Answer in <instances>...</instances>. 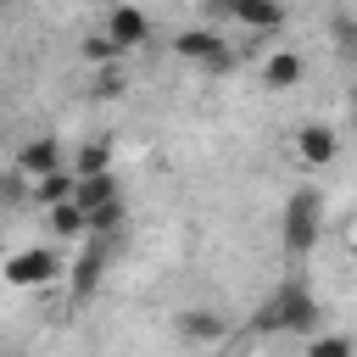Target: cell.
Masks as SVG:
<instances>
[{
    "mask_svg": "<svg viewBox=\"0 0 357 357\" xmlns=\"http://www.w3.org/2000/svg\"><path fill=\"white\" fill-rule=\"evenodd\" d=\"M106 33H112L123 50H139V45L151 39V17H145L139 6H128V0H117V6L106 11Z\"/></svg>",
    "mask_w": 357,
    "mask_h": 357,
    "instance_id": "9",
    "label": "cell"
},
{
    "mask_svg": "<svg viewBox=\"0 0 357 357\" xmlns=\"http://www.w3.org/2000/svg\"><path fill=\"white\" fill-rule=\"evenodd\" d=\"M45 229H50L56 240H78V234H89V212L78 206V195H67V201L45 206Z\"/></svg>",
    "mask_w": 357,
    "mask_h": 357,
    "instance_id": "11",
    "label": "cell"
},
{
    "mask_svg": "<svg viewBox=\"0 0 357 357\" xmlns=\"http://www.w3.org/2000/svg\"><path fill=\"white\" fill-rule=\"evenodd\" d=\"M73 195H78V206H84V212H89V206H100V201H112V195H117V178H112V167H106V173H84Z\"/></svg>",
    "mask_w": 357,
    "mask_h": 357,
    "instance_id": "16",
    "label": "cell"
},
{
    "mask_svg": "<svg viewBox=\"0 0 357 357\" xmlns=\"http://www.w3.org/2000/svg\"><path fill=\"white\" fill-rule=\"evenodd\" d=\"M329 33H335V50L340 56H357V11H340Z\"/></svg>",
    "mask_w": 357,
    "mask_h": 357,
    "instance_id": "20",
    "label": "cell"
},
{
    "mask_svg": "<svg viewBox=\"0 0 357 357\" xmlns=\"http://www.w3.org/2000/svg\"><path fill=\"white\" fill-rule=\"evenodd\" d=\"M257 73H262V89L284 95V89H296V84L307 78V61H301L290 45H273V50L262 56V67H257Z\"/></svg>",
    "mask_w": 357,
    "mask_h": 357,
    "instance_id": "8",
    "label": "cell"
},
{
    "mask_svg": "<svg viewBox=\"0 0 357 357\" xmlns=\"http://www.w3.org/2000/svg\"><path fill=\"white\" fill-rule=\"evenodd\" d=\"M346 245H351V251H357V218H351V223H346Z\"/></svg>",
    "mask_w": 357,
    "mask_h": 357,
    "instance_id": "21",
    "label": "cell"
},
{
    "mask_svg": "<svg viewBox=\"0 0 357 357\" xmlns=\"http://www.w3.org/2000/svg\"><path fill=\"white\" fill-rule=\"evenodd\" d=\"M173 335H178L184 346H223V340H229V318L212 312V307H190V312L173 318Z\"/></svg>",
    "mask_w": 357,
    "mask_h": 357,
    "instance_id": "7",
    "label": "cell"
},
{
    "mask_svg": "<svg viewBox=\"0 0 357 357\" xmlns=\"http://www.w3.org/2000/svg\"><path fill=\"white\" fill-rule=\"evenodd\" d=\"M307 351L312 357H346V351H357V340L351 335H307Z\"/></svg>",
    "mask_w": 357,
    "mask_h": 357,
    "instance_id": "18",
    "label": "cell"
},
{
    "mask_svg": "<svg viewBox=\"0 0 357 357\" xmlns=\"http://www.w3.org/2000/svg\"><path fill=\"white\" fill-rule=\"evenodd\" d=\"M100 268H106V251H100V245H89V251L73 262V301H89V296H95Z\"/></svg>",
    "mask_w": 357,
    "mask_h": 357,
    "instance_id": "13",
    "label": "cell"
},
{
    "mask_svg": "<svg viewBox=\"0 0 357 357\" xmlns=\"http://www.w3.org/2000/svg\"><path fill=\"white\" fill-rule=\"evenodd\" d=\"M78 56H84V67H112V61H123L128 50L100 28V33H84V45H78Z\"/></svg>",
    "mask_w": 357,
    "mask_h": 357,
    "instance_id": "14",
    "label": "cell"
},
{
    "mask_svg": "<svg viewBox=\"0 0 357 357\" xmlns=\"http://www.w3.org/2000/svg\"><path fill=\"white\" fill-rule=\"evenodd\" d=\"M212 11L234 17L251 33H279L284 28V0H212Z\"/></svg>",
    "mask_w": 357,
    "mask_h": 357,
    "instance_id": "6",
    "label": "cell"
},
{
    "mask_svg": "<svg viewBox=\"0 0 357 357\" xmlns=\"http://www.w3.org/2000/svg\"><path fill=\"white\" fill-rule=\"evenodd\" d=\"M279 229H284V251H290L296 262H301V257H312V245H318V234H324V195H318L312 184L290 190Z\"/></svg>",
    "mask_w": 357,
    "mask_h": 357,
    "instance_id": "2",
    "label": "cell"
},
{
    "mask_svg": "<svg viewBox=\"0 0 357 357\" xmlns=\"http://www.w3.org/2000/svg\"><path fill=\"white\" fill-rule=\"evenodd\" d=\"M73 190H78V173H73V167H56V173H45V178H28V195L39 201V212L56 206V201H67Z\"/></svg>",
    "mask_w": 357,
    "mask_h": 357,
    "instance_id": "12",
    "label": "cell"
},
{
    "mask_svg": "<svg viewBox=\"0 0 357 357\" xmlns=\"http://www.w3.org/2000/svg\"><path fill=\"white\" fill-rule=\"evenodd\" d=\"M123 218H128V206H123V195H112V201H100V206H89V240H112V234L123 229Z\"/></svg>",
    "mask_w": 357,
    "mask_h": 357,
    "instance_id": "15",
    "label": "cell"
},
{
    "mask_svg": "<svg viewBox=\"0 0 357 357\" xmlns=\"http://www.w3.org/2000/svg\"><path fill=\"white\" fill-rule=\"evenodd\" d=\"M173 56H178V61H195V67H206V73H229V61H234L218 28H178V33H173Z\"/></svg>",
    "mask_w": 357,
    "mask_h": 357,
    "instance_id": "3",
    "label": "cell"
},
{
    "mask_svg": "<svg viewBox=\"0 0 357 357\" xmlns=\"http://www.w3.org/2000/svg\"><path fill=\"white\" fill-rule=\"evenodd\" d=\"M67 268H61V251L56 245H28V251H11V262H6V284H17V290H33V284H50V279H61Z\"/></svg>",
    "mask_w": 357,
    "mask_h": 357,
    "instance_id": "4",
    "label": "cell"
},
{
    "mask_svg": "<svg viewBox=\"0 0 357 357\" xmlns=\"http://www.w3.org/2000/svg\"><path fill=\"white\" fill-rule=\"evenodd\" d=\"M106 167H112V151H106L100 139H84V145H78V156H73V173L84 178V173H106Z\"/></svg>",
    "mask_w": 357,
    "mask_h": 357,
    "instance_id": "17",
    "label": "cell"
},
{
    "mask_svg": "<svg viewBox=\"0 0 357 357\" xmlns=\"http://www.w3.org/2000/svg\"><path fill=\"white\" fill-rule=\"evenodd\" d=\"M89 89H95L100 100H117V95L128 89V84H123V67H117V61H112V67H95V84H89Z\"/></svg>",
    "mask_w": 357,
    "mask_h": 357,
    "instance_id": "19",
    "label": "cell"
},
{
    "mask_svg": "<svg viewBox=\"0 0 357 357\" xmlns=\"http://www.w3.org/2000/svg\"><path fill=\"white\" fill-rule=\"evenodd\" d=\"M318 329V296L301 279H284L257 312H251V335H312Z\"/></svg>",
    "mask_w": 357,
    "mask_h": 357,
    "instance_id": "1",
    "label": "cell"
},
{
    "mask_svg": "<svg viewBox=\"0 0 357 357\" xmlns=\"http://www.w3.org/2000/svg\"><path fill=\"white\" fill-rule=\"evenodd\" d=\"M290 156H296L307 173H324V167L340 156V134H335L329 123H301V128L290 134Z\"/></svg>",
    "mask_w": 357,
    "mask_h": 357,
    "instance_id": "5",
    "label": "cell"
},
{
    "mask_svg": "<svg viewBox=\"0 0 357 357\" xmlns=\"http://www.w3.org/2000/svg\"><path fill=\"white\" fill-rule=\"evenodd\" d=\"M56 167H67L56 134H33V139L17 151V173H22V178H45V173H56Z\"/></svg>",
    "mask_w": 357,
    "mask_h": 357,
    "instance_id": "10",
    "label": "cell"
}]
</instances>
